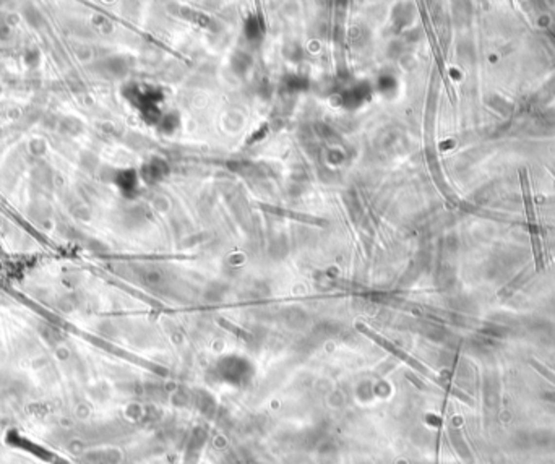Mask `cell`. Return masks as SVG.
<instances>
[{
    "label": "cell",
    "mask_w": 555,
    "mask_h": 464,
    "mask_svg": "<svg viewBox=\"0 0 555 464\" xmlns=\"http://www.w3.org/2000/svg\"><path fill=\"white\" fill-rule=\"evenodd\" d=\"M519 180H521V188H523V200H524V210H526V219H528V227H529V235H531V242H533V249L536 253V260H537L539 268L542 267V255H540V247H539V237H537V222H536V213H534V203H533V195H531V185L528 180V176H526L524 171H519Z\"/></svg>",
    "instance_id": "1"
}]
</instances>
